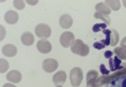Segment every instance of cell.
Masks as SVG:
<instances>
[{
    "label": "cell",
    "instance_id": "obj_1",
    "mask_svg": "<svg viewBox=\"0 0 126 87\" xmlns=\"http://www.w3.org/2000/svg\"><path fill=\"white\" fill-rule=\"evenodd\" d=\"M126 75V63H125L124 67L118 70L110 75H102L96 81L97 87H101L105 85H108L120 77Z\"/></svg>",
    "mask_w": 126,
    "mask_h": 87
},
{
    "label": "cell",
    "instance_id": "obj_2",
    "mask_svg": "<svg viewBox=\"0 0 126 87\" xmlns=\"http://www.w3.org/2000/svg\"><path fill=\"white\" fill-rule=\"evenodd\" d=\"M71 50L73 53L82 56H86L90 52L89 46L79 39L75 41L71 47Z\"/></svg>",
    "mask_w": 126,
    "mask_h": 87
},
{
    "label": "cell",
    "instance_id": "obj_3",
    "mask_svg": "<svg viewBox=\"0 0 126 87\" xmlns=\"http://www.w3.org/2000/svg\"><path fill=\"white\" fill-rule=\"evenodd\" d=\"M83 78L82 71L80 68L75 67L71 70L70 79L71 84L73 87L79 86Z\"/></svg>",
    "mask_w": 126,
    "mask_h": 87
},
{
    "label": "cell",
    "instance_id": "obj_4",
    "mask_svg": "<svg viewBox=\"0 0 126 87\" xmlns=\"http://www.w3.org/2000/svg\"><path fill=\"white\" fill-rule=\"evenodd\" d=\"M35 32L39 38L46 39L51 35V30L49 26L45 23H40L36 26Z\"/></svg>",
    "mask_w": 126,
    "mask_h": 87
},
{
    "label": "cell",
    "instance_id": "obj_5",
    "mask_svg": "<svg viewBox=\"0 0 126 87\" xmlns=\"http://www.w3.org/2000/svg\"><path fill=\"white\" fill-rule=\"evenodd\" d=\"M75 41V36L70 31H65L63 33L60 38L61 44L65 48H67L72 45Z\"/></svg>",
    "mask_w": 126,
    "mask_h": 87
},
{
    "label": "cell",
    "instance_id": "obj_6",
    "mask_svg": "<svg viewBox=\"0 0 126 87\" xmlns=\"http://www.w3.org/2000/svg\"><path fill=\"white\" fill-rule=\"evenodd\" d=\"M58 67V63L56 60L52 58L45 60L42 63V68L44 70L48 73H52Z\"/></svg>",
    "mask_w": 126,
    "mask_h": 87
},
{
    "label": "cell",
    "instance_id": "obj_7",
    "mask_svg": "<svg viewBox=\"0 0 126 87\" xmlns=\"http://www.w3.org/2000/svg\"><path fill=\"white\" fill-rule=\"evenodd\" d=\"M36 47L39 51L43 54L48 53L52 49L51 44L47 40L45 39H41L38 41Z\"/></svg>",
    "mask_w": 126,
    "mask_h": 87
},
{
    "label": "cell",
    "instance_id": "obj_8",
    "mask_svg": "<svg viewBox=\"0 0 126 87\" xmlns=\"http://www.w3.org/2000/svg\"><path fill=\"white\" fill-rule=\"evenodd\" d=\"M98 76V72L95 70L89 71L86 75V87H97L96 79Z\"/></svg>",
    "mask_w": 126,
    "mask_h": 87
},
{
    "label": "cell",
    "instance_id": "obj_9",
    "mask_svg": "<svg viewBox=\"0 0 126 87\" xmlns=\"http://www.w3.org/2000/svg\"><path fill=\"white\" fill-rule=\"evenodd\" d=\"M67 78V74L64 71H59L54 74L52 81L55 86H61L66 82Z\"/></svg>",
    "mask_w": 126,
    "mask_h": 87
},
{
    "label": "cell",
    "instance_id": "obj_10",
    "mask_svg": "<svg viewBox=\"0 0 126 87\" xmlns=\"http://www.w3.org/2000/svg\"><path fill=\"white\" fill-rule=\"evenodd\" d=\"M109 64L110 70L113 72L120 69L124 67L125 63H122L121 60L115 56L113 58H111L109 60Z\"/></svg>",
    "mask_w": 126,
    "mask_h": 87
},
{
    "label": "cell",
    "instance_id": "obj_11",
    "mask_svg": "<svg viewBox=\"0 0 126 87\" xmlns=\"http://www.w3.org/2000/svg\"><path fill=\"white\" fill-rule=\"evenodd\" d=\"M19 15L16 11L9 10L4 14V19L7 23L10 24H15L19 20Z\"/></svg>",
    "mask_w": 126,
    "mask_h": 87
},
{
    "label": "cell",
    "instance_id": "obj_12",
    "mask_svg": "<svg viewBox=\"0 0 126 87\" xmlns=\"http://www.w3.org/2000/svg\"><path fill=\"white\" fill-rule=\"evenodd\" d=\"M2 53L4 56L9 57H13L17 53V49L16 47L12 44H7L4 45L2 49Z\"/></svg>",
    "mask_w": 126,
    "mask_h": 87
},
{
    "label": "cell",
    "instance_id": "obj_13",
    "mask_svg": "<svg viewBox=\"0 0 126 87\" xmlns=\"http://www.w3.org/2000/svg\"><path fill=\"white\" fill-rule=\"evenodd\" d=\"M73 22L72 18L69 14H63L60 18L59 24L63 29H69L72 26Z\"/></svg>",
    "mask_w": 126,
    "mask_h": 87
},
{
    "label": "cell",
    "instance_id": "obj_14",
    "mask_svg": "<svg viewBox=\"0 0 126 87\" xmlns=\"http://www.w3.org/2000/svg\"><path fill=\"white\" fill-rule=\"evenodd\" d=\"M7 80L14 83H19L22 79V75L19 71L12 70L10 71L6 75Z\"/></svg>",
    "mask_w": 126,
    "mask_h": 87
},
{
    "label": "cell",
    "instance_id": "obj_15",
    "mask_svg": "<svg viewBox=\"0 0 126 87\" xmlns=\"http://www.w3.org/2000/svg\"><path fill=\"white\" fill-rule=\"evenodd\" d=\"M21 39L22 43L27 46H31L33 44L34 41L33 35L28 31L25 32L22 34Z\"/></svg>",
    "mask_w": 126,
    "mask_h": 87
},
{
    "label": "cell",
    "instance_id": "obj_16",
    "mask_svg": "<svg viewBox=\"0 0 126 87\" xmlns=\"http://www.w3.org/2000/svg\"><path fill=\"white\" fill-rule=\"evenodd\" d=\"M95 8L97 12L102 14L108 15L111 13V10L103 2H101L96 4Z\"/></svg>",
    "mask_w": 126,
    "mask_h": 87
},
{
    "label": "cell",
    "instance_id": "obj_17",
    "mask_svg": "<svg viewBox=\"0 0 126 87\" xmlns=\"http://www.w3.org/2000/svg\"><path fill=\"white\" fill-rule=\"evenodd\" d=\"M110 83L113 87H126V75L118 78Z\"/></svg>",
    "mask_w": 126,
    "mask_h": 87
},
{
    "label": "cell",
    "instance_id": "obj_18",
    "mask_svg": "<svg viewBox=\"0 0 126 87\" xmlns=\"http://www.w3.org/2000/svg\"><path fill=\"white\" fill-rule=\"evenodd\" d=\"M113 52L119 59L126 60V48L118 47L113 49Z\"/></svg>",
    "mask_w": 126,
    "mask_h": 87
},
{
    "label": "cell",
    "instance_id": "obj_19",
    "mask_svg": "<svg viewBox=\"0 0 126 87\" xmlns=\"http://www.w3.org/2000/svg\"><path fill=\"white\" fill-rule=\"evenodd\" d=\"M112 32L110 37V45L114 47L119 42L120 37L119 34L116 30L113 29H111Z\"/></svg>",
    "mask_w": 126,
    "mask_h": 87
},
{
    "label": "cell",
    "instance_id": "obj_20",
    "mask_svg": "<svg viewBox=\"0 0 126 87\" xmlns=\"http://www.w3.org/2000/svg\"><path fill=\"white\" fill-rule=\"evenodd\" d=\"M105 4L114 11L119 10L121 7V4L119 0H105Z\"/></svg>",
    "mask_w": 126,
    "mask_h": 87
},
{
    "label": "cell",
    "instance_id": "obj_21",
    "mask_svg": "<svg viewBox=\"0 0 126 87\" xmlns=\"http://www.w3.org/2000/svg\"><path fill=\"white\" fill-rule=\"evenodd\" d=\"M94 17L96 19H101L105 22L108 25H110L111 24V20L108 16L102 14L97 12L94 13Z\"/></svg>",
    "mask_w": 126,
    "mask_h": 87
},
{
    "label": "cell",
    "instance_id": "obj_22",
    "mask_svg": "<svg viewBox=\"0 0 126 87\" xmlns=\"http://www.w3.org/2000/svg\"><path fill=\"white\" fill-rule=\"evenodd\" d=\"M9 68V65L7 61L4 59H0V72L1 73L6 72Z\"/></svg>",
    "mask_w": 126,
    "mask_h": 87
},
{
    "label": "cell",
    "instance_id": "obj_23",
    "mask_svg": "<svg viewBox=\"0 0 126 87\" xmlns=\"http://www.w3.org/2000/svg\"><path fill=\"white\" fill-rule=\"evenodd\" d=\"M102 32L106 35V39L102 40L100 42L106 45L109 46L110 44V37L112 32L111 30L107 29L102 30Z\"/></svg>",
    "mask_w": 126,
    "mask_h": 87
},
{
    "label": "cell",
    "instance_id": "obj_24",
    "mask_svg": "<svg viewBox=\"0 0 126 87\" xmlns=\"http://www.w3.org/2000/svg\"><path fill=\"white\" fill-rule=\"evenodd\" d=\"M13 5L17 9L22 10L25 7L26 4L23 0H14Z\"/></svg>",
    "mask_w": 126,
    "mask_h": 87
},
{
    "label": "cell",
    "instance_id": "obj_25",
    "mask_svg": "<svg viewBox=\"0 0 126 87\" xmlns=\"http://www.w3.org/2000/svg\"><path fill=\"white\" fill-rule=\"evenodd\" d=\"M107 27V25L105 23H96V24H94L93 26V30L94 32H98L101 31L102 30L101 29L103 30H105V28Z\"/></svg>",
    "mask_w": 126,
    "mask_h": 87
},
{
    "label": "cell",
    "instance_id": "obj_26",
    "mask_svg": "<svg viewBox=\"0 0 126 87\" xmlns=\"http://www.w3.org/2000/svg\"><path fill=\"white\" fill-rule=\"evenodd\" d=\"M100 71L103 75H108L110 73V71L107 69L105 65L103 64H102L100 66Z\"/></svg>",
    "mask_w": 126,
    "mask_h": 87
},
{
    "label": "cell",
    "instance_id": "obj_27",
    "mask_svg": "<svg viewBox=\"0 0 126 87\" xmlns=\"http://www.w3.org/2000/svg\"><path fill=\"white\" fill-rule=\"evenodd\" d=\"M93 46L94 48L96 49L101 50L105 48V45L100 42H96L94 43Z\"/></svg>",
    "mask_w": 126,
    "mask_h": 87
},
{
    "label": "cell",
    "instance_id": "obj_28",
    "mask_svg": "<svg viewBox=\"0 0 126 87\" xmlns=\"http://www.w3.org/2000/svg\"><path fill=\"white\" fill-rule=\"evenodd\" d=\"M113 53L112 51L110 50L106 51L105 52L104 55L105 57L107 59H109L113 55Z\"/></svg>",
    "mask_w": 126,
    "mask_h": 87
},
{
    "label": "cell",
    "instance_id": "obj_29",
    "mask_svg": "<svg viewBox=\"0 0 126 87\" xmlns=\"http://www.w3.org/2000/svg\"><path fill=\"white\" fill-rule=\"evenodd\" d=\"M120 46L122 47L126 48V37L123 38L120 43Z\"/></svg>",
    "mask_w": 126,
    "mask_h": 87
},
{
    "label": "cell",
    "instance_id": "obj_30",
    "mask_svg": "<svg viewBox=\"0 0 126 87\" xmlns=\"http://www.w3.org/2000/svg\"><path fill=\"white\" fill-rule=\"evenodd\" d=\"M26 1L28 4L31 5H35L38 2V0H26Z\"/></svg>",
    "mask_w": 126,
    "mask_h": 87
},
{
    "label": "cell",
    "instance_id": "obj_31",
    "mask_svg": "<svg viewBox=\"0 0 126 87\" xmlns=\"http://www.w3.org/2000/svg\"><path fill=\"white\" fill-rule=\"evenodd\" d=\"M3 87H16L15 86L10 83H7L4 85Z\"/></svg>",
    "mask_w": 126,
    "mask_h": 87
},
{
    "label": "cell",
    "instance_id": "obj_32",
    "mask_svg": "<svg viewBox=\"0 0 126 87\" xmlns=\"http://www.w3.org/2000/svg\"><path fill=\"white\" fill-rule=\"evenodd\" d=\"M122 1L124 5L126 8V0H123Z\"/></svg>",
    "mask_w": 126,
    "mask_h": 87
},
{
    "label": "cell",
    "instance_id": "obj_33",
    "mask_svg": "<svg viewBox=\"0 0 126 87\" xmlns=\"http://www.w3.org/2000/svg\"><path fill=\"white\" fill-rule=\"evenodd\" d=\"M105 87H113L110 84H108L107 85H106V86Z\"/></svg>",
    "mask_w": 126,
    "mask_h": 87
},
{
    "label": "cell",
    "instance_id": "obj_34",
    "mask_svg": "<svg viewBox=\"0 0 126 87\" xmlns=\"http://www.w3.org/2000/svg\"><path fill=\"white\" fill-rule=\"evenodd\" d=\"M57 87H62L61 86H58Z\"/></svg>",
    "mask_w": 126,
    "mask_h": 87
}]
</instances>
